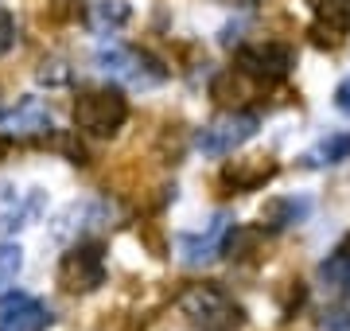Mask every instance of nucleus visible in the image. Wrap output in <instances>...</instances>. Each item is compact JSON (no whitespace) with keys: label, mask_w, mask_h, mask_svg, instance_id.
Instances as JSON below:
<instances>
[{"label":"nucleus","mask_w":350,"mask_h":331,"mask_svg":"<svg viewBox=\"0 0 350 331\" xmlns=\"http://www.w3.org/2000/svg\"><path fill=\"white\" fill-rule=\"evenodd\" d=\"M175 308H179V316L187 319L191 328H199V331H238L245 323V308L226 289L211 284V280L187 284L179 293V300H175Z\"/></svg>","instance_id":"nucleus-1"},{"label":"nucleus","mask_w":350,"mask_h":331,"mask_svg":"<svg viewBox=\"0 0 350 331\" xmlns=\"http://www.w3.org/2000/svg\"><path fill=\"white\" fill-rule=\"evenodd\" d=\"M94 63L105 78H113V82H121L129 90H152L167 78V66L160 59H152L148 51H137V47H121V43L101 47Z\"/></svg>","instance_id":"nucleus-2"},{"label":"nucleus","mask_w":350,"mask_h":331,"mask_svg":"<svg viewBox=\"0 0 350 331\" xmlns=\"http://www.w3.org/2000/svg\"><path fill=\"white\" fill-rule=\"evenodd\" d=\"M129 102L117 90H82L75 98V125L86 137H113L125 125Z\"/></svg>","instance_id":"nucleus-3"},{"label":"nucleus","mask_w":350,"mask_h":331,"mask_svg":"<svg viewBox=\"0 0 350 331\" xmlns=\"http://www.w3.org/2000/svg\"><path fill=\"white\" fill-rule=\"evenodd\" d=\"M59 284L66 293H94L105 284V250L98 242H75L59 261Z\"/></svg>","instance_id":"nucleus-4"},{"label":"nucleus","mask_w":350,"mask_h":331,"mask_svg":"<svg viewBox=\"0 0 350 331\" xmlns=\"http://www.w3.org/2000/svg\"><path fill=\"white\" fill-rule=\"evenodd\" d=\"M261 125V117L257 114H241V109H230V114L214 117L211 125L199 129V137H195V148L206 156H230L234 148H241L245 140L257 133Z\"/></svg>","instance_id":"nucleus-5"},{"label":"nucleus","mask_w":350,"mask_h":331,"mask_svg":"<svg viewBox=\"0 0 350 331\" xmlns=\"http://www.w3.org/2000/svg\"><path fill=\"white\" fill-rule=\"evenodd\" d=\"M117 215H121V211H117V203H109V199H82V203H70L63 215L55 218V238H59V242H75V238H82V234H90V230H98V226H113Z\"/></svg>","instance_id":"nucleus-6"},{"label":"nucleus","mask_w":350,"mask_h":331,"mask_svg":"<svg viewBox=\"0 0 350 331\" xmlns=\"http://www.w3.org/2000/svg\"><path fill=\"white\" fill-rule=\"evenodd\" d=\"M230 230H234L230 215L218 211V215L206 222L202 234H183V238H179V261L191 265V269L195 265H211L218 254H226V246H230Z\"/></svg>","instance_id":"nucleus-7"},{"label":"nucleus","mask_w":350,"mask_h":331,"mask_svg":"<svg viewBox=\"0 0 350 331\" xmlns=\"http://www.w3.org/2000/svg\"><path fill=\"white\" fill-rule=\"evenodd\" d=\"M51 137V109L39 98H24L20 105L0 114V140H36Z\"/></svg>","instance_id":"nucleus-8"},{"label":"nucleus","mask_w":350,"mask_h":331,"mask_svg":"<svg viewBox=\"0 0 350 331\" xmlns=\"http://www.w3.org/2000/svg\"><path fill=\"white\" fill-rule=\"evenodd\" d=\"M238 70H245L250 78L276 82V78H284L292 70V51H288L284 43H253V47H241Z\"/></svg>","instance_id":"nucleus-9"},{"label":"nucleus","mask_w":350,"mask_h":331,"mask_svg":"<svg viewBox=\"0 0 350 331\" xmlns=\"http://www.w3.org/2000/svg\"><path fill=\"white\" fill-rule=\"evenodd\" d=\"M51 312L27 293H8L0 300V331H47Z\"/></svg>","instance_id":"nucleus-10"},{"label":"nucleus","mask_w":350,"mask_h":331,"mask_svg":"<svg viewBox=\"0 0 350 331\" xmlns=\"http://www.w3.org/2000/svg\"><path fill=\"white\" fill-rule=\"evenodd\" d=\"M39 211H43V195L39 191L0 187V234H12V230L27 226Z\"/></svg>","instance_id":"nucleus-11"},{"label":"nucleus","mask_w":350,"mask_h":331,"mask_svg":"<svg viewBox=\"0 0 350 331\" xmlns=\"http://www.w3.org/2000/svg\"><path fill=\"white\" fill-rule=\"evenodd\" d=\"M276 176V164L269 156H245V160H230L222 168V179L234 187V191H253Z\"/></svg>","instance_id":"nucleus-12"},{"label":"nucleus","mask_w":350,"mask_h":331,"mask_svg":"<svg viewBox=\"0 0 350 331\" xmlns=\"http://www.w3.org/2000/svg\"><path fill=\"white\" fill-rule=\"evenodd\" d=\"M308 215H312V199H304V195H280V199H269L265 203L261 226L265 230H288V226H300Z\"/></svg>","instance_id":"nucleus-13"},{"label":"nucleus","mask_w":350,"mask_h":331,"mask_svg":"<svg viewBox=\"0 0 350 331\" xmlns=\"http://www.w3.org/2000/svg\"><path fill=\"white\" fill-rule=\"evenodd\" d=\"M342 160H350V133H331V137H323L300 156L304 168H331V164H342Z\"/></svg>","instance_id":"nucleus-14"},{"label":"nucleus","mask_w":350,"mask_h":331,"mask_svg":"<svg viewBox=\"0 0 350 331\" xmlns=\"http://www.w3.org/2000/svg\"><path fill=\"white\" fill-rule=\"evenodd\" d=\"M319 289L327 296H342L350 289V254H342L338 246H335V254L319 265Z\"/></svg>","instance_id":"nucleus-15"},{"label":"nucleus","mask_w":350,"mask_h":331,"mask_svg":"<svg viewBox=\"0 0 350 331\" xmlns=\"http://www.w3.org/2000/svg\"><path fill=\"white\" fill-rule=\"evenodd\" d=\"M129 20V4L125 0H101L90 8V27L98 31V36H113L117 27H125Z\"/></svg>","instance_id":"nucleus-16"},{"label":"nucleus","mask_w":350,"mask_h":331,"mask_svg":"<svg viewBox=\"0 0 350 331\" xmlns=\"http://www.w3.org/2000/svg\"><path fill=\"white\" fill-rule=\"evenodd\" d=\"M319 24L347 31L350 27V0H319Z\"/></svg>","instance_id":"nucleus-17"},{"label":"nucleus","mask_w":350,"mask_h":331,"mask_svg":"<svg viewBox=\"0 0 350 331\" xmlns=\"http://www.w3.org/2000/svg\"><path fill=\"white\" fill-rule=\"evenodd\" d=\"M20 269H24V250L12 246V242H4L0 246V289L12 284V280L20 277Z\"/></svg>","instance_id":"nucleus-18"},{"label":"nucleus","mask_w":350,"mask_h":331,"mask_svg":"<svg viewBox=\"0 0 350 331\" xmlns=\"http://www.w3.org/2000/svg\"><path fill=\"white\" fill-rule=\"evenodd\" d=\"M319 323H323V331H350V300L338 308H327Z\"/></svg>","instance_id":"nucleus-19"},{"label":"nucleus","mask_w":350,"mask_h":331,"mask_svg":"<svg viewBox=\"0 0 350 331\" xmlns=\"http://www.w3.org/2000/svg\"><path fill=\"white\" fill-rule=\"evenodd\" d=\"M12 43H16V20L4 12V8H0V55L8 51Z\"/></svg>","instance_id":"nucleus-20"},{"label":"nucleus","mask_w":350,"mask_h":331,"mask_svg":"<svg viewBox=\"0 0 350 331\" xmlns=\"http://www.w3.org/2000/svg\"><path fill=\"white\" fill-rule=\"evenodd\" d=\"M335 109H338V114H347V117H350V75L335 86Z\"/></svg>","instance_id":"nucleus-21"},{"label":"nucleus","mask_w":350,"mask_h":331,"mask_svg":"<svg viewBox=\"0 0 350 331\" xmlns=\"http://www.w3.org/2000/svg\"><path fill=\"white\" fill-rule=\"evenodd\" d=\"M338 250H342V254H350V234L342 238V242H338Z\"/></svg>","instance_id":"nucleus-22"}]
</instances>
